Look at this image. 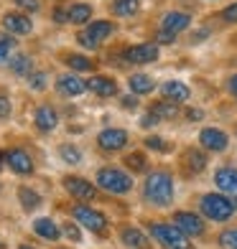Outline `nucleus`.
<instances>
[{"mask_svg":"<svg viewBox=\"0 0 237 249\" xmlns=\"http://www.w3.org/2000/svg\"><path fill=\"white\" fill-rule=\"evenodd\" d=\"M143 194H145V201H148L151 206H168L171 198H174V178L166 171L151 173L148 178H145Z\"/></svg>","mask_w":237,"mask_h":249,"instance_id":"f257e3e1","label":"nucleus"},{"mask_svg":"<svg viewBox=\"0 0 237 249\" xmlns=\"http://www.w3.org/2000/svg\"><path fill=\"white\" fill-rule=\"evenodd\" d=\"M201 213L212 221H230L235 213V203L222 194H207L201 198Z\"/></svg>","mask_w":237,"mask_h":249,"instance_id":"f03ea898","label":"nucleus"},{"mask_svg":"<svg viewBox=\"0 0 237 249\" xmlns=\"http://www.w3.org/2000/svg\"><path fill=\"white\" fill-rule=\"evenodd\" d=\"M97 183L110 194H128L133 188V178L128 173H122L120 168H102L97 173Z\"/></svg>","mask_w":237,"mask_h":249,"instance_id":"7ed1b4c3","label":"nucleus"},{"mask_svg":"<svg viewBox=\"0 0 237 249\" xmlns=\"http://www.w3.org/2000/svg\"><path fill=\"white\" fill-rule=\"evenodd\" d=\"M151 234L161 242L166 249H191L189 236L181 234L176 226H168V224H151Z\"/></svg>","mask_w":237,"mask_h":249,"instance_id":"20e7f679","label":"nucleus"},{"mask_svg":"<svg viewBox=\"0 0 237 249\" xmlns=\"http://www.w3.org/2000/svg\"><path fill=\"white\" fill-rule=\"evenodd\" d=\"M112 31H115V26H112L110 20H95V23H89V28L82 31L77 38L84 49H97L105 38L112 36Z\"/></svg>","mask_w":237,"mask_h":249,"instance_id":"39448f33","label":"nucleus"},{"mask_svg":"<svg viewBox=\"0 0 237 249\" xmlns=\"http://www.w3.org/2000/svg\"><path fill=\"white\" fill-rule=\"evenodd\" d=\"M74 219L82 224V226H87L89 231H95V234H102L105 229H107V219L102 216L99 211H95V209H89V206H74Z\"/></svg>","mask_w":237,"mask_h":249,"instance_id":"423d86ee","label":"nucleus"},{"mask_svg":"<svg viewBox=\"0 0 237 249\" xmlns=\"http://www.w3.org/2000/svg\"><path fill=\"white\" fill-rule=\"evenodd\" d=\"M174 226L181 234H186V236H201L204 234V221H201L197 213H191V211H176Z\"/></svg>","mask_w":237,"mask_h":249,"instance_id":"0eeeda50","label":"nucleus"},{"mask_svg":"<svg viewBox=\"0 0 237 249\" xmlns=\"http://www.w3.org/2000/svg\"><path fill=\"white\" fill-rule=\"evenodd\" d=\"M97 142H99V148L102 150H122L128 145V132L125 130H120V127H107L97 135Z\"/></svg>","mask_w":237,"mask_h":249,"instance_id":"6e6552de","label":"nucleus"},{"mask_svg":"<svg viewBox=\"0 0 237 249\" xmlns=\"http://www.w3.org/2000/svg\"><path fill=\"white\" fill-rule=\"evenodd\" d=\"M5 160H8L10 168H13V173H18V176H31L33 173V160H31V155L26 150H18V148L8 150Z\"/></svg>","mask_w":237,"mask_h":249,"instance_id":"1a4fd4ad","label":"nucleus"},{"mask_svg":"<svg viewBox=\"0 0 237 249\" xmlns=\"http://www.w3.org/2000/svg\"><path fill=\"white\" fill-rule=\"evenodd\" d=\"M199 140H201V145H204L207 150H214V153H219V150H224L227 148V132H222V130H217V127H204L201 130V135H199Z\"/></svg>","mask_w":237,"mask_h":249,"instance_id":"9d476101","label":"nucleus"},{"mask_svg":"<svg viewBox=\"0 0 237 249\" xmlns=\"http://www.w3.org/2000/svg\"><path fill=\"white\" fill-rule=\"evenodd\" d=\"M84 89H87V84L74 74H64L56 79V92L64 97H79V94H84Z\"/></svg>","mask_w":237,"mask_h":249,"instance_id":"9b49d317","label":"nucleus"},{"mask_svg":"<svg viewBox=\"0 0 237 249\" xmlns=\"http://www.w3.org/2000/svg\"><path fill=\"white\" fill-rule=\"evenodd\" d=\"M125 59L133 64H151L158 59V46L156 43H140V46H133L125 51Z\"/></svg>","mask_w":237,"mask_h":249,"instance_id":"f8f14e48","label":"nucleus"},{"mask_svg":"<svg viewBox=\"0 0 237 249\" xmlns=\"http://www.w3.org/2000/svg\"><path fill=\"white\" fill-rule=\"evenodd\" d=\"M3 26L8 33H16V36H28L33 31V23L28 16H20V13H8L3 16Z\"/></svg>","mask_w":237,"mask_h":249,"instance_id":"ddd939ff","label":"nucleus"},{"mask_svg":"<svg viewBox=\"0 0 237 249\" xmlns=\"http://www.w3.org/2000/svg\"><path fill=\"white\" fill-rule=\"evenodd\" d=\"M64 188L69 191L74 198H84V201L95 198V194H97L95 186L89 183V180H84V178H64Z\"/></svg>","mask_w":237,"mask_h":249,"instance_id":"4468645a","label":"nucleus"},{"mask_svg":"<svg viewBox=\"0 0 237 249\" xmlns=\"http://www.w3.org/2000/svg\"><path fill=\"white\" fill-rule=\"evenodd\" d=\"M87 89L89 92H95L99 97H112V94H118V84L112 82V79L107 76H92V79H87Z\"/></svg>","mask_w":237,"mask_h":249,"instance_id":"2eb2a0df","label":"nucleus"},{"mask_svg":"<svg viewBox=\"0 0 237 249\" xmlns=\"http://www.w3.org/2000/svg\"><path fill=\"white\" fill-rule=\"evenodd\" d=\"M33 122H36V127L41 132H51L59 124V117H56V112L51 107H39L36 115H33Z\"/></svg>","mask_w":237,"mask_h":249,"instance_id":"dca6fc26","label":"nucleus"},{"mask_svg":"<svg viewBox=\"0 0 237 249\" xmlns=\"http://www.w3.org/2000/svg\"><path fill=\"white\" fill-rule=\"evenodd\" d=\"M214 183H217L219 191H237V171L235 168H219L217 173H214Z\"/></svg>","mask_w":237,"mask_h":249,"instance_id":"f3484780","label":"nucleus"},{"mask_svg":"<svg viewBox=\"0 0 237 249\" xmlns=\"http://www.w3.org/2000/svg\"><path fill=\"white\" fill-rule=\"evenodd\" d=\"M189 23H191V18L186 13H178V10H171V13L163 16V28L166 31H174V33L189 28Z\"/></svg>","mask_w":237,"mask_h":249,"instance_id":"a211bd4d","label":"nucleus"},{"mask_svg":"<svg viewBox=\"0 0 237 249\" xmlns=\"http://www.w3.org/2000/svg\"><path fill=\"white\" fill-rule=\"evenodd\" d=\"M189 94H191L189 87L181 82H166L163 84V97L168 102H184V99H189Z\"/></svg>","mask_w":237,"mask_h":249,"instance_id":"6ab92c4d","label":"nucleus"},{"mask_svg":"<svg viewBox=\"0 0 237 249\" xmlns=\"http://www.w3.org/2000/svg\"><path fill=\"white\" fill-rule=\"evenodd\" d=\"M33 231H36L39 236H43V239H59V226H56L51 219H36V221H33Z\"/></svg>","mask_w":237,"mask_h":249,"instance_id":"aec40b11","label":"nucleus"},{"mask_svg":"<svg viewBox=\"0 0 237 249\" xmlns=\"http://www.w3.org/2000/svg\"><path fill=\"white\" fill-rule=\"evenodd\" d=\"M122 242H125L128 247L133 249H145V244H148V239H145V234L140 229H133V226H128V229H122Z\"/></svg>","mask_w":237,"mask_h":249,"instance_id":"412c9836","label":"nucleus"},{"mask_svg":"<svg viewBox=\"0 0 237 249\" xmlns=\"http://www.w3.org/2000/svg\"><path fill=\"white\" fill-rule=\"evenodd\" d=\"M128 84L133 89V94H148V92H153V79L145 76V74H133Z\"/></svg>","mask_w":237,"mask_h":249,"instance_id":"4be33fe9","label":"nucleus"},{"mask_svg":"<svg viewBox=\"0 0 237 249\" xmlns=\"http://www.w3.org/2000/svg\"><path fill=\"white\" fill-rule=\"evenodd\" d=\"M112 10H115V16H120V18H130L140 10V5H138V0H115Z\"/></svg>","mask_w":237,"mask_h":249,"instance_id":"5701e85b","label":"nucleus"},{"mask_svg":"<svg viewBox=\"0 0 237 249\" xmlns=\"http://www.w3.org/2000/svg\"><path fill=\"white\" fill-rule=\"evenodd\" d=\"M92 18V8H89L87 3H77V5H72L69 8V20L72 23H87V20Z\"/></svg>","mask_w":237,"mask_h":249,"instance_id":"b1692460","label":"nucleus"},{"mask_svg":"<svg viewBox=\"0 0 237 249\" xmlns=\"http://www.w3.org/2000/svg\"><path fill=\"white\" fill-rule=\"evenodd\" d=\"M10 69H13L18 76L31 74V69H33V61H31V56H26V53H16L13 59H10Z\"/></svg>","mask_w":237,"mask_h":249,"instance_id":"393cba45","label":"nucleus"},{"mask_svg":"<svg viewBox=\"0 0 237 249\" xmlns=\"http://www.w3.org/2000/svg\"><path fill=\"white\" fill-rule=\"evenodd\" d=\"M153 115L158 120H171L178 115V109H176V102H158V105H153Z\"/></svg>","mask_w":237,"mask_h":249,"instance_id":"a878e982","label":"nucleus"},{"mask_svg":"<svg viewBox=\"0 0 237 249\" xmlns=\"http://www.w3.org/2000/svg\"><path fill=\"white\" fill-rule=\"evenodd\" d=\"M66 64H69L74 71H92V61L84 59V56H79V53H74V56H66Z\"/></svg>","mask_w":237,"mask_h":249,"instance_id":"bb28decb","label":"nucleus"},{"mask_svg":"<svg viewBox=\"0 0 237 249\" xmlns=\"http://www.w3.org/2000/svg\"><path fill=\"white\" fill-rule=\"evenodd\" d=\"M18 196H20V203H23V209H28V211H33L41 203V198L33 194V191H28V188H20L18 191Z\"/></svg>","mask_w":237,"mask_h":249,"instance_id":"cd10ccee","label":"nucleus"},{"mask_svg":"<svg viewBox=\"0 0 237 249\" xmlns=\"http://www.w3.org/2000/svg\"><path fill=\"white\" fill-rule=\"evenodd\" d=\"M186 163H189V168L191 171H201V168L207 165V158H204V153H199V150H189V155H186Z\"/></svg>","mask_w":237,"mask_h":249,"instance_id":"c85d7f7f","label":"nucleus"},{"mask_svg":"<svg viewBox=\"0 0 237 249\" xmlns=\"http://www.w3.org/2000/svg\"><path fill=\"white\" fill-rule=\"evenodd\" d=\"M219 244H222L224 249H237V229H227V231H222Z\"/></svg>","mask_w":237,"mask_h":249,"instance_id":"c756f323","label":"nucleus"},{"mask_svg":"<svg viewBox=\"0 0 237 249\" xmlns=\"http://www.w3.org/2000/svg\"><path fill=\"white\" fill-rule=\"evenodd\" d=\"M61 158H64L66 163H72V165H77L79 160H82L79 150H77V148H72V145H64V148H61Z\"/></svg>","mask_w":237,"mask_h":249,"instance_id":"7c9ffc66","label":"nucleus"},{"mask_svg":"<svg viewBox=\"0 0 237 249\" xmlns=\"http://www.w3.org/2000/svg\"><path fill=\"white\" fill-rule=\"evenodd\" d=\"M13 46H16V41L10 38V36H3V38H0V61L8 59L10 51H13Z\"/></svg>","mask_w":237,"mask_h":249,"instance_id":"2f4dec72","label":"nucleus"},{"mask_svg":"<svg viewBox=\"0 0 237 249\" xmlns=\"http://www.w3.org/2000/svg\"><path fill=\"white\" fill-rule=\"evenodd\" d=\"M28 84L36 89V92H41L43 89V84H46V76H43V71H33L31 74V79H28Z\"/></svg>","mask_w":237,"mask_h":249,"instance_id":"473e14b6","label":"nucleus"},{"mask_svg":"<svg viewBox=\"0 0 237 249\" xmlns=\"http://www.w3.org/2000/svg\"><path fill=\"white\" fill-rule=\"evenodd\" d=\"M16 5H18V8H23V10H28V13H36V10L41 8L39 0H16Z\"/></svg>","mask_w":237,"mask_h":249,"instance_id":"72a5a7b5","label":"nucleus"},{"mask_svg":"<svg viewBox=\"0 0 237 249\" xmlns=\"http://www.w3.org/2000/svg\"><path fill=\"white\" fill-rule=\"evenodd\" d=\"M222 18L230 20V23H237V3H232V5L224 8V10H222Z\"/></svg>","mask_w":237,"mask_h":249,"instance_id":"f704fd0d","label":"nucleus"},{"mask_svg":"<svg viewBox=\"0 0 237 249\" xmlns=\"http://www.w3.org/2000/svg\"><path fill=\"white\" fill-rule=\"evenodd\" d=\"M128 165L135 168V171H143V168H145V158L143 155H130L128 158Z\"/></svg>","mask_w":237,"mask_h":249,"instance_id":"c9c22d12","label":"nucleus"},{"mask_svg":"<svg viewBox=\"0 0 237 249\" xmlns=\"http://www.w3.org/2000/svg\"><path fill=\"white\" fill-rule=\"evenodd\" d=\"M171 41H176V33L174 31H161V33H158V43H171Z\"/></svg>","mask_w":237,"mask_h":249,"instance_id":"e433bc0d","label":"nucleus"},{"mask_svg":"<svg viewBox=\"0 0 237 249\" xmlns=\"http://www.w3.org/2000/svg\"><path fill=\"white\" fill-rule=\"evenodd\" d=\"M54 20H56V23L69 20V10H66V8H56V10H54Z\"/></svg>","mask_w":237,"mask_h":249,"instance_id":"4c0bfd02","label":"nucleus"},{"mask_svg":"<svg viewBox=\"0 0 237 249\" xmlns=\"http://www.w3.org/2000/svg\"><path fill=\"white\" fill-rule=\"evenodd\" d=\"M64 231H66V236H69V239H74V242L82 239V234H79V229H77V226H72V224H66V226H64Z\"/></svg>","mask_w":237,"mask_h":249,"instance_id":"58836bf2","label":"nucleus"},{"mask_svg":"<svg viewBox=\"0 0 237 249\" xmlns=\"http://www.w3.org/2000/svg\"><path fill=\"white\" fill-rule=\"evenodd\" d=\"M10 115V102L5 94H0V117H8Z\"/></svg>","mask_w":237,"mask_h":249,"instance_id":"ea45409f","label":"nucleus"},{"mask_svg":"<svg viewBox=\"0 0 237 249\" xmlns=\"http://www.w3.org/2000/svg\"><path fill=\"white\" fill-rule=\"evenodd\" d=\"M227 89H230V92L237 97V74H232L230 76V82H227Z\"/></svg>","mask_w":237,"mask_h":249,"instance_id":"a19ab883","label":"nucleus"},{"mask_svg":"<svg viewBox=\"0 0 237 249\" xmlns=\"http://www.w3.org/2000/svg\"><path fill=\"white\" fill-rule=\"evenodd\" d=\"M145 145H148V148H163V142L158 140V138H148V140H145Z\"/></svg>","mask_w":237,"mask_h":249,"instance_id":"79ce46f5","label":"nucleus"},{"mask_svg":"<svg viewBox=\"0 0 237 249\" xmlns=\"http://www.w3.org/2000/svg\"><path fill=\"white\" fill-rule=\"evenodd\" d=\"M189 120H201V112L199 109H189Z\"/></svg>","mask_w":237,"mask_h":249,"instance_id":"37998d69","label":"nucleus"},{"mask_svg":"<svg viewBox=\"0 0 237 249\" xmlns=\"http://www.w3.org/2000/svg\"><path fill=\"white\" fill-rule=\"evenodd\" d=\"M18 249H33V247H26V244H23V247H18Z\"/></svg>","mask_w":237,"mask_h":249,"instance_id":"c03bdc74","label":"nucleus"},{"mask_svg":"<svg viewBox=\"0 0 237 249\" xmlns=\"http://www.w3.org/2000/svg\"><path fill=\"white\" fill-rule=\"evenodd\" d=\"M0 163H3V153H0Z\"/></svg>","mask_w":237,"mask_h":249,"instance_id":"a18cd8bd","label":"nucleus"}]
</instances>
